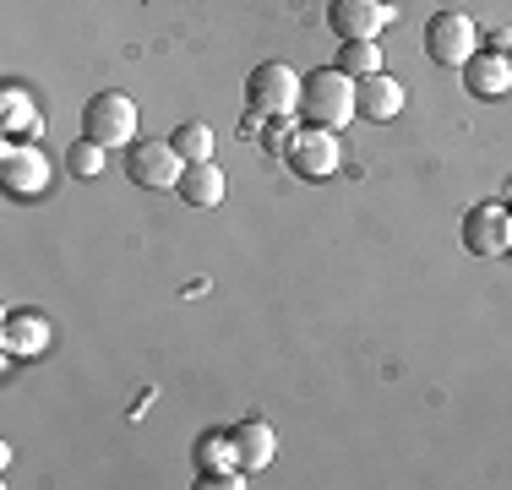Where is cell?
Returning a JSON list of instances; mask_svg holds the SVG:
<instances>
[{"label": "cell", "mask_w": 512, "mask_h": 490, "mask_svg": "<svg viewBox=\"0 0 512 490\" xmlns=\"http://www.w3.org/2000/svg\"><path fill=\"white\" fill-rule=\"evenodd\" d=\"M300 120L322 131H344L355 120V77H344L338 66H316L300 82Z\"/></svg>", "instance_id": "1"}, {"label": "cell", "mask_w": 512, "mask_h": 490, "mask_svg": "<svg viewBox=\"0 0 512 490\" xmlns=\"http://www.w3.org/2000/svg\"><path fill=\"white\" fill-rule=\"evenodd\" d=\"M300 82L295 66H284V60H262V66H251L246 77V115H262V120H278V115H300Z\"/></svg>", "instance_id": "2"}, {"label": "cell", "mask_w": 512, "mask_h": 490, "mask_svg": "<svg viewBox=\"0 0 512 490\" xmlns=\"http://www.w3.org/2000/svg\"><path fill=\"white\" fill-rule=\"evenodd\" d=\"M463 251L480 262H502L512 251V202H480L463 213Z\"/></svg>", "instance_id": "3"}, {"label": "cell", "mask_w": 512, "mask_h": 490, "mask_svg": "<svg viewBox=\"0 0 512 490\" xmlns=\"http://www.w3.org/2000/svg\"><path fill=\"white\" fill-rule=\"evenodd\" d=\"M82 137L104 142V147H131L137 142V104L126 93H93L82 109Z\"/></svg>", "instance_id": "4"}, {"label": "cell", "mask_w": 512, "mask_h": 490, "mask_svg": "<svg viewBox=\"0 0 512 490\" xmlns=\"http://www.w3.org/2000/svg\"><path fill=\"white\" fill-rule=\"evenodd\" d=\"M186 175V158L175 153V142H158V137H137L126 147V180L142 191H164V186H180Z\"/></svg>", "instance_id": "5"}, {"label": "cell", "mask_w": 512, "mask_h": 490, "mask_svg": "<svg viewBox=\"0 0 512 490\" xmlns=\"http://www.w3.org/2000/svg\"><path fill=\"white\" fill-rule=\"evenodd\" d=\"M474 44H480V28H474V17H463V11H436V17L425 22V55L447 71L469 66Z\"/></svg>", "instance_id": "6"}, {"label": "cell", "mask_w": 512, "mask_h": 490, "mask_svg": "<svg viewBox=\"0 0 512 490\" xmlns=\"http://www.w3.org/2000/svg\"><path fill=\"white\" fill-rule=\"evenodd\" d=\"M338 131H322V126H306L300 120L295 126V137H289L284 147V164L295 169L300 180H333L338 175Z\"/></svg>", "instance_id": "7"}, {"label": "cell", "mask_w": 512, "mask_h": 490, "mask_svg": "<svg viewBox=\"0 0 512 490\" xmlns=\"http://www.w3.org/2000/svg\"><path fill=\"white\" fill-rule=\"evenodd\" d=\"M0 191L17 196V202H33V196L50 191V158L33 142H6L0 147Z\"/></svg>", "instance_id": "8"}, {"label": "cell", "mask_w": 512, "mask_h": 490, "mask_svg": "<svg viewBox=\"0 0 512 490\" xmlns=\"http://www.w3.org/2000/svg\"><path fill=\"white\" fill-rule=\"evenodd\" d=\"M387 22H393V6H387V0H333V6H327V28L344 44L382 39Z\"/></svg>", "instance_id": "9"}, {"label": "cell", "mask_w": 512, "mask_h": 490, "mask_svg": "<svg viewBox=\"0 0 512 490\" xmlns=\"http://www.w3.org/2000/svg\"><path fill=\"white\" fill-rule=\"evenodd\" d=\"M355 115L382 126V120H398L404 115V82L387 77V71H371V77L355 82Z\"/></svg>", "instance_id": "10"}, {"label": "cell", "mask_w": 512, "mask_h": 490, "mask_svg": "<svg viewBox=\"0 0 512 490\" xmlns=\"http://www.w3.org/2000/svg\"><path fill=\"white\" fill-rule=\"evenodd\" d=\"M55 327L44 322L39 311H11L6 327H0V349L11 354V360H39L44 349H50Z\"/></svg>", "instance_id": "11"}, {"label": "cell", "mask_w": 512, "mask_h": 490, "mask_svg": "<svg viewBox=\"0 0 512 490\" xmlns=\"http://www.w3.org/2000/svg\"><path fill=\"white\" fill-rule=\"evenodd\" d=\"M463 88L474 98H507L512 93V55L502 49H474L463 66Z\"/></svg>", "instance_id": "12"}, {"label": "cell", "mask_w": 512, "mask_h": 490, "mask_svg": "<svg viewBox=\"0 0 512 490\" xmlns=\"http://www.w3.org/2000/svg\"><path fill=\"white\" fill-rule=\"evenodd\" d=\"M39 131H44L39 104L28 98V88L6 82V88H0V137L6 142H39Z\"/></svg>", "instance_id": "13"}, {"label": "cell", "mask_w": 512, "mask_h": 490, "mask_svg": "<svg viewBox=\"0 0 512 490\" xmlns=\"http://www.w3.org/2000/svg\"><path fill=\"white\" fill-rule=\"evenodd\" d=\"M229 441H235V463L246 474H262L267 463L278 458V431L267 420H256V414H251V420H240L235 431H229Z\"/></svg>", "instance_id": "14"}, {"label": "cell", "mask_w": 512, "mask_h": 490, "mask_svg": "<svg viewBox=\"0 0 512 490\" xmlns=\"http://www.w3.org/2000/svg\"><path fill=\"white\" fill-rule=\"evenodd\" d=\"M175 191L186 196V207H218L224 191H229V180H224V169L207 158V164H186V175H180Z\"/></svg>", "instance_id": "15"}, {"label": "cell", "mask_w": 512, "mask_h": 490, "mask_svg": "<svg viewBox=\"0 0 512 490\" xmlns=\"http://www.w3.org/2000/svg\"><path fill=\"white\" fill-rule=\"evenodd\" d=\"M191 458H197V469H240L235 463V441L229 431H207L197 447H191Z\"/></svg>", "instance_id": "16"}, {"label": "cell", "mask_w": 512, "mask_h": 490, "mask_svg": "<svg viewBox=\"0 0 512 490\" xmlns=\"http://www.w3.org/2000/svg\"><path fill=\"white\" fill-rule=\"evenodd\" d=\"M338 71L344 77H371V71H382V44H371V39H360V44H344L338 49Z\"/></svg>", "instance_id": "17"}, {"label": "cell", "mask_w": 512, "mask_h": 490, "mask_svg": "<svg viewBox=\"0 0 512 490\" xmlns=\"http://www.w3.org/2000/svg\"><path fill=\"white\" fill-rule=\"evenodd\" d=\"M104 153H109L104 142H93V137H77V142L66 147V169H71L77 180H93V175H104Z\"/></svg>", "instance_id": "18"}, {"label": "cell", "mask_w": 512, "mask_h": 490, "mask_svg": "<svg viewBox=\"0 0 512 490\" xmlns=\"http://www.w3.org/2000/svg\"><path fill=\"white\" fill-rule=\"evenodd\" d=\"M169 142H175V153L186 158V164H207V158H213V131H207L202 120H186Z\"/></svg>", "instance_id": "19"}, {"label": "cell", "mask_w": 512, "mask_h": 490, "mask_svg": "<svg viewBox=\"0 0 512 490\" xmlns=\"http://www.w3.org/2000/svg\"><path fill=\"white\" fill-rule=\"evenodd\" d=\"M246 469H197V490H240Z\"/></svg>", "instance_id": "20"}]
</instances>
